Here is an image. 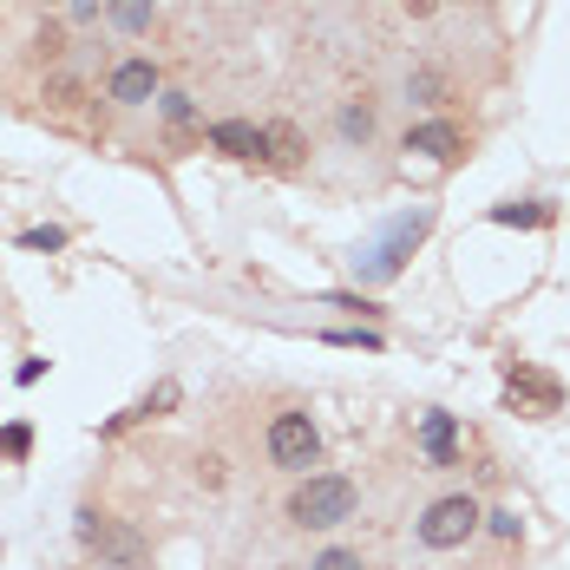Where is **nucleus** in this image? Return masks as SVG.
<instances>
[{
    "label": "nucleus",
    "mask_w": 570,
    "mask_h": 570,
    "mask_svg": "<svg viewBox=\"0 0 570 570\" xmlns=\"http://www.w3.org/2000/svg\"><path fill=\"white\" fill-rule=\"evenodd\" d=\"M79 544H86V551H99V558H106L112 570H145V564H151L145 538H138V531H131L125 518H112V512H92V505L79 512Z\"/></svg>",
    "instance_id": "nucleus-1"
},
{
    "label": "nucleus",
    "mask_w": 570,
    "mask_h": 570,
    "mask_svg": "<svg viewBox=\"0 0 570 570\" xmlns=\"http://www.w3.org/2000/svg\"><path fill=\"white\" fill-rule=\"evenodd\" d=\"M288 518H295V524H308V531H328V524L354 518V485L335 479V472H315V479H302V485H295Z\"/></svg>",
    "instance_id": "nucleus-2"
},
{
    "label": "nucleus",
    "mask_w": 570,
    "mask_h": 570,
    "mask_svg": "<svg viewBox=\"0 0 570 570\" xmlns=\"http://www.w3.org/2000/svg\"><path fill=\"white\" fill-rule=\"evenodd\" d=\"M479 518H485V512H479L465 492H453V499H433V505H426V518H420V544H426V551H459V544L479 531Z\"/></svg>",
    "instance_id": "nucleus-3"
},
{
    "label": "nucleus",
    "mask_w": 570,
    "mask_h": 570,
    "mask_svg": "<svg viewBox=\"0 0 570 570\" xmlns=\"http://www.w3.org/2000/svg\"><path fill=\"white\" fill-rule=\"evenodd\" d=\"M322 453V433H315V420L308 413H276V426H269V459L288 465V472H308Z\"/></svg>",
    "instance_id": "nucleus-4"
},
{
    "label": "nucleus",
    "mask_w": 570,
    "mask_h": 570,
    "mask_svg": "<svg viewBox=\"0 0 570 570\" xmlns=\"http://www.w3.org/2000/svg\"><path fill=\"white\" fill-rule=\"evenodd\" d=\"M505 394H512L518 413H558V406H564V387H558L551 374H538V367H512Z\"/></svg>",
    "instance_id": "nucleus-5"
},
{
    "label": "nucleus",
    "mask_w": 570,
    "mask_h": 570,
    "mask_svg": "<svg viewBox=\"0 0 570 570\" xmlns=\"http://www.w3.org/2000/svg\"><path fill=\"white\" fill-rule=\"evenodd\" d=\"M406 151H420V158H433V165H459V158H465V131L446 125V118L413 125V131H406Z\"/></svg>",
    "instance_id": "nucleus-6"
},
{
    "label": "nucleus",
    "mask_w": 570,
    "mask_h": 570,
    "mask_svg": "<svg viewBox=\"0 0 570 570\" xmlns=\"http://www.w3.org/2000/svg\"><path fill=\"white\" fill-rule=\"evenodd\" d=\"M112 99L118 106H151L158 99V66L151 59H125L112 72Z\"/></svg>",
    "instance_id": "nucleus-7"
},
{
    "label": "nucleus",
    "mask_w": 570,
    "mask_h": 570,
    "mask_svg": "<svg viewBox=\"0 0 570 570\" xmlns=\"http://www.w3.org/2000/svg\"><path fill=\"white\" fill-rule=\"evenodd\" d=\"M302 158H308V145H302V131H295L288 118L263 125V165H269V171H295Z\"/></svg>",
    "instance_id": "nucleus-8"
},
{
    "label": "nucleus",
    "mask_w": 570,
    "mask_h": 570,
    "mask_svg": "<svg viewBox=\"0 0 570 570\" xmlns=\"http://www.w3.org/2000/svg\"><path fill=\"white\" fill-rule=\"evenodd\" d=\"M426 224H433L426 210H420V217H406V224H400L394 236H387V243L374 249V256H367V269H374V276H394V269H400V256H406V249H413V243L426 236Z\"/></svg>",
    "instance_id": "nucleus-9"
},
{
    "label": "nucleus",
    "mask_w": 570,
    "mask_h": 570,
    "mask_svg": "<svg viewBox=\"0 0 570 570\" xmlns=\"http://www.w3.org/2000/svg\"><path fill=\"white\" fill-rule=\"evenodd\" d=\"M210 145H217L224 158H263V125H249V118H224V125H210Z\"/></svg>",
    "instance_id": "nucleus-10"
},
{
    "label": "nucleus",
    "mask_w": 570,
    "mask_h": 570,
    "mask_svg": "<svg viewBox=\"0 0 570 570\" xmlns=\"http://www.w3.org/2000/svg\"><path fill=\"white\" fill-rule=\"evenodd\" d=\"M420 440H426V453H433V465H453V413H426Z\"/></svg>",
    "instance_id": "nucleus-11"
},
{
    "label": "nucleus",
    "mask_w": 570,
    "mask_h": 570,
    "mask_svg": "<svg viewBox=\"0 0 570 570\" xmlns=\"http://www.w3.org/2000/svg\"><path fill=\"white\" fill-rule=\"evenodd\" d=\"M492 224H551V210L544 204H499Z\"/></svg>",
    "instance_id": "nucleus-12"
},
{
    "label": "nucleus",
    "mask_w": 570,
    "mask_h": 570,
    "mask_svg": "<svg viewBox=\"0 0 570 570\" xmlns=\"http://www.w3.org/2000/svg\"><path fill=\"white\" fill-rule=\"evenodd\" d=\"M112 20H118V27H131V33H138V27L151 20V0H112Z\"/></svg>",
    "instance_id": "nucleus-13"
},
{
    "label": "nucleus",
    "mask_w": 570,
    "mask_h": 570,
    "mask_svg": "<svg viewBox=\"0 0 570 570\" xmlns=\"http://www.w3.org/2000/svg\"><path fill=\"white\" fill-rule=\"evenodd\" d=\"M158 106H165V118H171V131L184 138V131H190V99H184V92H158Z\"/></svg>",
    "instance_id": "nucleus-14"
},
{
    "label": "nucleus",
    "mask_w": 570,
    "mask_h": 570,
    "mask_svg": "<svg viewBox=\"0 0 570 570\" xmlns=\"http://www.w3.org/2000/svg\"><path fill=\"white\" fill-rule=\"evenodd\" d=\"M342 131H347V138H374V106H347Z\"/></svg>",
    "instance_id": "nucleus-15"
},
{
    "label": "nucleus",
    "mask_w": 570,
    "mask_h": 570,
    "mask_svg": "<svg viewBox=\"0 0 570 570\" xmlns=\"http://www.w3.org/2000/svg\"><path fill=\"white\" fill-rule=\"evenodd\" d=\"M27 446H33V433H27V426H7V433H0V453H7V459H27Z\"/></svg>",
    "instance_id": "nucleus-16"
},
{
    "label": "nucleus",
    "mask_w": 570,
    "mask_h": 570,
    "mask_svg": "<svg viewBox=\"0 0 570 570\" xmlns=\"http://www.w3.org/2000/svg\"><path fill=\"white\" fill-rule=\"evenodd\" d=\"M308 570H361V558H354V551H322Z\"/></svg>",
    "instance_id": "nucleus-17"
},
{
    "label": "nucleus",
    "mask_w": 570,
    "mask_h": 570,
    "mask_svg": "<svg viewBox=\"0 0 570 570\" xmlns=\"http://www.w3.org/2000/svg\"><path fill=\"white\" fill-rule=\"evenodd\" d=\"M20 243H27V249H59V243H66V236H59V229L47 224V229H27V236H20Z\"/></svg>",
    "instance_id": "nucleus-18"
},
{
    "label": "nucleus",
    "mask_w": 570,
    "mask_h": 570,
    "mask_svg": "<svg viewBox=\"0 0 570 570\" xmlns=\"http://www.w3.org/2000/svg\"><path fill=\"white\" fill-rule=\"evenodd\" d=\"M413 99H426V106H433V99H440V79H433V72H413Z\"/></svg>",
    "instance_id": "nucleus-19"
},
{
    "label": "nucleus",
    "mask_w": 570,
    "mask_h": 570,
    "mask_svg": "<svg viewBox=\"0 0 570 570\" xmlns=\"http://www.w3.org/2000/svg\"><path fill=\"white\" fill-rule=\"evenodd\" d=\"M492 531L499 538H518V512H492Z\"/></svg>",
    "instance_id": "nucleus-20"
},
{
    "label": "nucleus",
    "mask_w": 570,
    "mask_h": 570,
    "mask_svg": "<svg viewBox=\"0 0 570 570\" xmlns=\"http://www.w3.org/2000/svg\"><path fill=\"white\" fill-rule=\"evenodd\" d=\"M400 7H406V13H413V20H426V13H433V7H440V0H400Z\"/></svg>",
    "instance_id": "nucleus-21"
}]
</instances>
